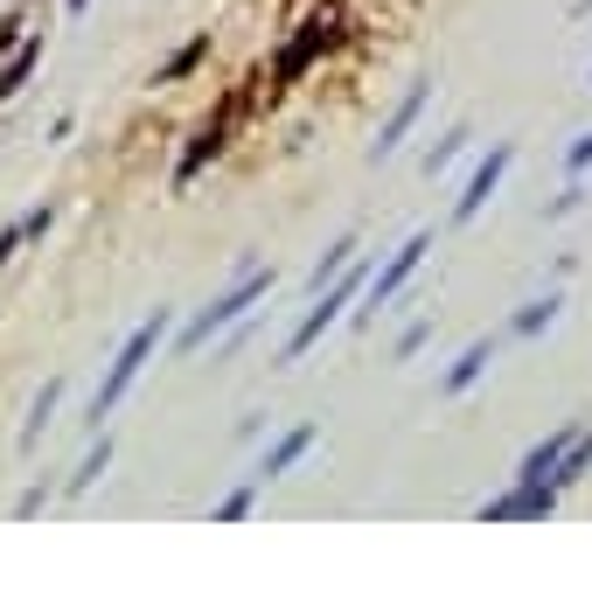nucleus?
Returning <instances> with one entry per match:
<instances>
[{
  "label": "nucleus",
  "mask_w": 592,
  "mask_h": 592,
  "mask_svg": "<svg viewBox=\"0 0 592 592\" xmlns=\"http://www.w3.org/2000/svg\"><path fill=\"white\" fill-rule=\"evenodd\" d=\"M161 335H167V307H154V314L140 321V328H132V335L119 341V356L105 362V384H98V397H91V418H112V411H119V397H126L132 384H140V370L154 362Z\"/></svg>",
  "instance_id": "nucleus-1"
},
{
  "label": "nucleus",
  "mask_w": 592,
  "mask_h": 592,
  "mask_svg": "<svg viewBox=\"0 0 592 592\" xmlns=\"http://www.w3.org/2000/svg\"><path fill=\"white\" fill-rule=\"evenodd\" d=\"M362 286H370V272H362V265L349 258V265H341V272H335V279H328V286H321V293H314V307H307V321H300V328H293V335H286V349H279V356H286V362H300V356H307V349H314V341H321V335H328V328H335V321H341V314H349V307H356V300H362Z\"/></svg>",
  "instance_id": "nucleus-2"
},
{
  "label": "nucleus",
  "mask_w": 592,
  "mask_h": 592,
  "mask_svg": "<svg viewBox=\"0 0 592 592\" xmlns=\"http://www.w3.org/2000/svg\"><path fill=\"white\" fill-rule=\"evenodd\" d=\"M265 293H272V265H265V272H237V286H231V293H223V300H209V307H202V314L182 328V349H202L209 335H231V328H237V321L258 307Z\"/></svg>",
  "instance_id": "nucleus-3"
},
{
  "label": "nucleus",
  "mask_w": 592,
  "mask_h": 592,
  "mask_svg": "<svg viewBox=\"0 0 592 592\" xmlns=\"http://www.w3.org/2000/svg\"><path fill=\"white\" fill-rule=\"evenodd\" d=\"M426 252H432V237H426V231H411V237H405V244H397V252L384 258V272H370V286H362V321H370V314H384L391 300L405 293V286H411V272L426 265Z\"/></svg>",
  "instance_id": "nucleus-4"
},
{
  "label": "nucleus",
  "mask_w": 592,
  "mask_h": 592,
  "mask_svg": "<svg viewBox=\"0 0 592 592\" xmlns=\"http://www.w3.org/2000/svg\"><path fill=\"white\" fill-rule=\"evenodd\" d=\"M509 161H515V147H509V140H495L488 154L474 161V175H467V188H461V202H453V223H474V217H481V209L495 202V188H502Z\"/></svg>",
  "instance_id": "nucleus-5"
},
{
  "label": "nucleus",
  "mask_w": 592,
  "mask_h": 592,
  "mask_svg": "<svg viewBox=\"0 0 592 592\" xmlns=\"http://www.w3.org/2000/svg\"><path fill=\"white\" fill-rule=\"evenodd\" d=\"M571 439H579V426H558L550 439H537V446L523 453V467H515V488H523V495H530V488H550V474H558V461H565Z\"/></svg>",
  "instance_id": "nucleus-6"
},
{
  "label": "nucleus",
  "mask_w": 592,
  "mask_h": 592,
  "mask_svg": "<svg viewBox=\"0 0 592 592\" xmlns=\"http://www.w3.org/2000/svg\"><path fill=\"white\" fill-rule=\"evenodd\" d=\"M426 98H432V78H418V84L405 91V98H397V105H391V119H384V132H376V147H370V154H376V161H391V154H397V147H405V132L418 126V112H426Z\"/></svg>",
  "instance_id": "nucleus-7"
},
{
  "label": "nucleus",
  "mask_w": 592,
  "mask_h": 592,
  "mask_svg": "<svg viewBox=\"0 0 592 592\" xmlns=\"http://www.w3.org/2000/svg\"><path fill=\"white\" fill-rule=\"evenodd\" d=\"M314 439H321V426H293V432H279L272 446H265V461H258V488H265V481H279V474L293 467V461H307Z\"/></svg>",
  "instance_id": "nucleus-8"
},
{
  "label": "nucleus",
  "mask_w": 592,
  "mask_h": 592,
  "mask_svg": "<svg viewBox=\"0 0 592 592\" xmlns=\"http://www.w3.org/2000/svg\"><path fill=\"white\" fill-rule=\"evenodd\" d=\"M488 362H495V341H467V349H461V362H453V370L439 376V397H467V391L488 376Z\"/></svg>",
  "instance_id": "nucleus-9"
},
{
  "label": "nucleus",
  "mask_w": 592,
  "mask_h": 592,
  "mask_svg": "<svg viewBox=\"0 0 592 592\" xmlns=\"http://www.w3.org/2000/svg\"><path fill=\"white\" fill-rule=\"evenodd\" d=\"M558 307H565L558 293H537V300H523V307H515V321H509V335H544L550 321H558Z\"/></svg>",
  "instance_id": "nucleus-10"
},
{
  "label": "nucleus",
  "mask_w": 592,
  "mask_h": 592,
  "mask_svg": "<svg viewBox=\"0 0 592 592\" xmlns=\"http://www.w3.org/2000/svg\"><path fill=\"white\" fill-rule=\"evenodd\" d=\"M56 405H63V376H49V384H43V397H35V405H28V426H22V453L35 446V439H43V426L56 418Z\"/></svg>",
  "instance_id": "nucleus-11"
},
{
  "label": "nucleus",
  "mask_w": 592,
  "mask_h": 592,
  "mask_svg": "<svg viewBox=\"0 0 592 592\" xmlns=\"http://www.w3.org/2000/svg\"><path fill=\"white\" fill-rule=\"evenodd\" d=\"M217 147H223V119H217V126H202V132H196V147H188V161L175 167V188H188V182H196V167H202L209 154H217Z\"/></svg>",
  "instance_id": "nucleus-12"
},
{
  "label": "nucleus",
  "mask_w": 592,
  "mask_h": 592,
  "mask_svg": "<svg viewBox=\"0 0 592 592\" xmlns=\"http://www.w3.org/2000/svg\"><path fill=\"white\" fill-rule=\"evenodd\" d=\"M467 140H474V132H467V126H453V132H439V147H432V154H426V175H446V167H453V161H461V154H467Z\"/></svg>",
  "instance_id": "nucleus-13"
},
{
  "label": "nucleus",
  "mask_w": 592,
  "mask_h": 592,
  "mask_svg": "<svg viewBox=\"0 0 592 592\" xmlns=\"http://www.w3.org/2000/svg\"><path fill=\"white\" fill-rule=\"evenodd\" d=\"M356 252H362V244H356V237H335V244H328V252H321V265H314V279H307V286H314V293H321V286H328V279H335V272H341V265H349Z\"/></svg>",
  "instance_id": "nucleus-14"
},
{
  "label": "nucleus",
  "mask_w": 592,
  "mask_h": 592,
  "mask_svg": "<svg viewBox=\"0 0 592 592\" xmlns=\"http://www.w3.org/2000/svg\"><path fill=\"white\" fill-rule=\"evenodd\" d=\"M202 56H209V35H196V43H188V49H175V56H167V70H161L154 84H175V78H188V70L202 63Z\"/></svg>",
  "instance_id": "nucleus-15"
},
{
  "label": "nucleus",
  "mask_w": 592,
  "mask_h": 592,
  "mask_svg": "<svg viewBox=\"0 0 592 592\" xmlns=\"http://www.w3.org/2000/svg\"><path fill=\"white\" fill-rule=\"evenodd\" d=\"M105 467H112V439H98V446H91V453H84V467H78V474H70V495H84V488H91V481H98V474H105Z\"/></svg>",
  "instance_id": "nucleus-16"
},
{
  "label": "nucleus",
  "mask_w": 592,
  "mask_h": 592,
  "mask_svg": "<svg viewBox=\"0 0 592 592\" xmlns=\"http://www.w3.org/2000/svg\"><path fill=\"white\" fill-rule=\"evenodd\" d=\"M35 56H43V49H35V43H22V56H14V63H8V78H0V98H14V91H22V78L35 70Z\"/></svg>",
  "instance_id": "nucleus-17"
},
{
  "label": "nucleus",
  "mask_w": 592,
  "mask_h": 592,
  "mask_svg": "<svg viewBox=\"0 0 592 592\" xmlns=\"http://www.w3.org/2000/svg\"><path fill=\"white\" fill-rule=\"evenodd\" d=\"M252 495H258V474H252V481H244V488H231V495H223V502H217V523H237V515L252 509Z\"/></svg>",
  "instance_id": "nucleus-18"
},
{
  "label": "nucleus",
  "mask_w": 592,
  "mask_h": 592,
  "mask_svg": "<svg viewBox=\"0 0 592 592\" xmlns=\"http://www.w3.org/2000/svg\"><path fill=\"white\" fill-rule=\"evenodd\" d=\"M426 341H432V321H411V328L397 335V362H411L418 349H426Z\"/></svg>",
  "instance_id": "nucleus-19"
},
{
  "label": "nucleus",
  "mask_w": 592,
  "mask_h": 592,
  "mask_svg": "<svg viewBox=\"0 0 592 592\" xmlns=\"http://www.w3.org/2000/svg\"><path fill=\"white\" fill-rule=\"evenodd\" d=\"M565 175H592V132H579V140L565 147Z\"/></svg>",
  "instance_id": "nucleus-20"
},
{
  "label": "nucleus",
  "mask_w": 592,
  "mask_h": 592,
  "mask_svg": "<svg viewBox=\"0 0 592 592\" xmlns=\"http://www.w3.org/2000/svg\"><path fill=\"white\" fill-rule=\"evenodd\" d=\"M579 202H585V175H571V188H565V196H558V202H550V209H544V217H550V223H558V217H571V209H579Z\"/></svg>",
  "instance_id": "nucleus-21"
},
{
  "label": "nucleus",
  "mask_w": 592,
  "mask_h": 592,
  "mask_svg": "<svg viewBox=\"0 0 592 592\" xmlns=\"http://www.w3.org/2000/svg\"><path fill=\"white\" fill-rule=\"evenodd\" d=\"M43 502H49V481H35V488L22 495V502H14V515H22V523H28V515H43Z\"/></svg>",
  "instance_id": "nucleus-22"
},
{
  "label": "nucleus",
  "mask_w": 592,
  "mask_h": 592,
  "mask_svg": "<svg viewBox=\"0 0 592 592\" xmlns=\"http://www.w3.org/2000/svg\"><path fill=\"white\" fill-rule=\"evenodd\" d=\"M22 244H28V231H22V223H8V231H0V265H8L14 252H22Z\"/></svg>",
  "instance_id": "nucleus-23"
},
{
  "label": "nucleus",
  "mask_w": 592,
  "mask_h": 592,
  "mask_svg": "<svg viewBox=\"0 0 592 592\" xmlns=\"http://www.w3.org/2000/svg\"><path fill=\"white\" fill-rule=\"evenodd\" d=\"M70 8H84V0H70Z\"/></svg>",
  "instance_id": "nucleus-24"
},
{
  "label": "nucleus",
  "mask_w": 592,
  "mask_h": 592,
  "mask_svg": "<svg viewBox=\"0 0 592 592\" xmlns=\"http://www.w3.org/2000/svg\"><path fill=\"white\" fill-rule=\"evenodd\" d=\"M585 84H592V78H585Z\"/></svg>",
  "instance_id": "nucleus-25"
}]
</instances>
